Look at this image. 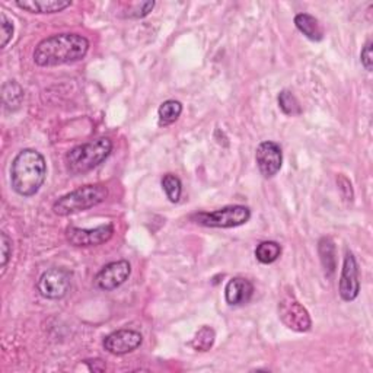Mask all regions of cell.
Returning <instances> with one entry per match:
<instances>
[{
  "label": "cell",
  "mask_w": 373,
  "mask_h": 373,
  "mask_svg": "<svg viewBox=\"0 0 373 373\" xmlns=\"http://www.w3.org/2000/svg\"><path fill=\"white\" fill-rule=\"evenodd\" d=\"M338 291L343 300L351 302L359 296L360 291V280H359V266L351 252H346L344 263L340 275Z\"/></svg>",
  "instance_id": "30bf717a"
},
{
  "label": "cell",
  "mask_w": 373,
  "mask_h": 373,
  "mask_svg": "<svg viewBox=\"0 0 373 373\" xmlns=\"http://www.w3.org/2000/svg\"><path fill=\"white\" fill-rule=\"evenodd\" d=\"M277 101H279L280 109L284 112L286 116L294 117V116L302 114V107H300V104H299L296 96L294 93H291L290 91H282L279 93Z\"/></svg>",
  "instance_id": "7402d4cb"
},
{
  "label": "cell",
  "mask_w": 373,
  "mask_h": 373,
  "mask_svg": "<svg viewBox=\"0 0 373 373\" xmlns=\"http://www.w3.org/2000/svg\"><path fill=\"white\" fill-rule=\"evenodd\" d=\"M130 273H132V266L125 259L109 263L96 274L95 284L104 291H111L124 284L130 277Z\"/></svg>",
  "instance_id": "8fae6325"
},
{
  "label": "cell",
  "mask_w": 373,
  "mask_h": 373,
  "mask_svg": "<svg viewBox=\"0 0 373 373\" xmlns=\"http://www.w3.org/2000/svg\"><path fill=\"white\" fill-rule=\"evenodd\" d=\"M318 251H319L323 271H326L327 277H331V275L335 273V268H337L334 242L330 238H321L319 244H318Z\"/></svg>",
  "instance_id": "2e32d148"
},
{
  "label": "cell",
  "mask_w": 373,
  "mask_h": 373,
  "mask_svg": "<svg viewBox=\"0 0 373 373\" xmlns=\"http://www.w3.org/2000/svg\"><path fill=\"white\" fill-rule=\"evenodd\" d=\"M181 112H183V104L180 101L168 100L165 102H162L158 109L159 125L167 127V125L174 124L178 119H180Z\"/></svg>",
  "instance_id": "ac0fdd59"
},
{
  "label": "cell",
  "mask_w": 373,
  "mask_h": 373,
  "mask_svg": "<svg viewBox=\"0 0 373 373\" xmlns=\"http://www.w3.org/2000/svg\"><path fill=\"white\" fill-rule=\"evenodd\" d=\"M191 219L206 228L229 229L245 224L251 219V210L247 206L235 204L215 210V212H200L192 215Z\"/></svg>",
  "instance_id": "5b68a950"
},
{
  "label": "cell",
  "mask_w": 373,
  "mask_h": 373,
  "mask_svg": "<svg viewBox=\"0 0 373 373\" xmlns=\"http://www.w3.org/2000/svg\"><path fill=\"white\" fill-rule=\"evenodd\" d=\"M0 29H2V48H6L13 37V22L5 15V12L0 13Z\"/></svg>",
  "instance_id": "cb8c5ba5"
},
{
  "label": "cell",
  "mask_w": 373,
  "mask_h": 373,
  "mask_svg": "<svg viewBox=\"0 0 373 373\" xmlns=\"http://www.w3.org/2000/svg\"><path fill=\"white\" fill-rule=\"evenodd\" d=\"M47 176L45 158L34 151L24 149L15 156L10 167V185L22 197H32L40 191Z\"/></svg>",
  "instance_id": "7a4b0ae2"
},
{
  "label": "cell",
  "mask_w": 373,
  "mask_h": 373,
  "mask_svg": "<svg viewBox=\"0 0 373 373\" xmlns=\"http://www.w3.org/2000/svg\"><path fill=\"white\" fill-rule=\"evenodd\" d=\"M89 41L79 34H56L43 40L34 50V61L40 68H54L84 60Z\"/></svg>",
  "instance_id": "6da1fadb"
},
{
  "label": "cell",
  "mask_w": 373,
  "mask_h": 373,
  "mask_svg": "<svg viewBox=\"0 0 373 373\" xmlns=\"http://www.w3.org/2000/svg\"><path fill=\"white\" fill-rule=\"evenodd\" d=\"M16 6L31 13H57L72 6L70 0H18Z\"/></svg>",
  "instance_id": "5bb4252c"
},
{
  "label": "cell",
  "mask_w": 373,
  "mask_h": 373,
  "mask_svg": "<svg viewBox=\"0 0 373 373\" xmlns=\"http://www.w3.org/2000/svg\"><path fill=\"white\" fill-rule=\"evenodd\" d=\"M372 41L369 40L365 47H363V50L360 53V61L363 64V68L367 70V72H372V63H373V56H372Z\"/></svg>",
  "instance_id": "484cf974"
},
{
  "label": "cell",
  "mask_w": 373,
  "mask_h": 373,
  "mask_svg": "<svg viewBox=\"0 0 373 373\" xmlns=\"http://www.w3.org/2000/svg\"><path fill=\"white\" fill-rule=\"evenodd\" d=\"M72 287V273L66 268L53 267L41 274L37 289L45 299L59 300L69 294Z\"/></svg>",
  "instance_id": "8992f818"
},
{
  "label": "cell",
  "mask_w": 373,
  "mask_h": 373,
  "mask_svg": "<svg viewBox=\"0 0 373 373\" xmlns=\"http://www.w3.org/2000/svg\"><path fill=\"white\" fill-rule=\"evenodd\" d=\"M295 25L307 40L321 41L323 38V29L319 21L310 13H298L295 16Z\"/></svg>",
  "instance_id": "9a60e30c"
},
{
  "label": "cell",
  "mask_w": 373,
  "mask_h": 373,
  "mask_svg": "<svg viewBox=\"0 0 373 373\" xmlns=\"http://www.w3.org/2000/svg\"><path fill=\"white\" fill-rule=\"evenodd\" d=\"M143 343V335L135 330H119L104 338V349L114 356L128 354L137 350Z\"/></svg>",
  "instance_id": "7c38bea8"
},
{
  "label": "cell",
  "mask_w": 373,
  "mask_h": 373,
  "mask_svg": "<svg viewBox=\"0 0 373 373\" xmlns=\"http://www.w3.org/2000/svg\"><path fill=\"white\" fill-rule=\"evenodd\" d=\"M216 333L212 327H201L191 340V347L197 351H208L215 344Z\"/></svg>",
  "instance_id": "ffe728a7"
},
{
  "label": "cell",
  "mask_w": 373,
  "mask_h": 373,
  "mask_svg": "<svg viewBox=\"0 0 373 373\" xmlns=\"http://www.w3.org/2000/svg\"><path fill=\"white\" fill-rule=\"evenodd\" d=\"M279 318L284 326L296 333H306L312 327L310 312L294 295H284L279 302Z\"/></svg>",
  "instance_id": "52a82bcc"
},
{
  "label": "cell",
  "mask_w": 373,
  "mask_h": 373,
  "mask_svg": "<svg viewBox=\"0 0 373 373\" xmlns=\"http://www.w3.org/2000/svg\"><path fill=\"white\" fill-rule=\"evenodd\" d=\"M24 89L16 80H9L2 86V100L8 111H16L24 101Z\"/></svg>",
  "instance_id": "e0dca14e"
},
{
  "label": "cell",
  "mask_w": 373,
  "mask_h": 373,
  "mask_svg": "<svg viewBox=\"0 0 373 373\" xmlns=\"http://www.w3.org/2000/svg\"><path fill=\"white\" fill-rule=\"evenodd\" d=\"M108 197V190L102 184H89L70 191L66 196L60 197L53 204V212L57 216H69L84 212L104 203Z\"/></svg>",
  "instance_id": "277c9868"
},
{
  "label": "cell",
  "mask_w": 373,
  "mask_h": 373,
  "mask_svg": "<svg viewBox=\"0 0 373 373\" xmlns=\"http://www.w3.org/2000/svg\"><path fill=\"white\" fill-rule=\"evenodd\" d=\"M162 188H164L167 197L171 203H178L183 194V183L180 178L174 174H167L162 178Z\"/></svg>",
  "instance_id": "44dd1931"
},
{
  "label": "cell",
  "mask_w": 373,
  "mask_h": 373,
  "mask_svg": "<svg viewBox=\"0 0 373 373\" xmlns=\"http://www.w3.org/2000/svg\"><path fill=\"white\" fill-rule=\"evenodd\" d=\"M282 255V247L274 241H264L255 250V258L261 264H271L277 261Z\"/></svg>",
  "instance_id": "d6986e66"
},
{
  "label": "cell",
  "mask_w": 373,
  "mask_h": 373,
  "mask_svg": "<svg viewBox=\"0 0 373 373\" xmlns=\"http://www.w3.org/2000/svg\"><path fill=\"white\" fill-rule=\"evenodd\" d=\"M114 235V224L107 223L96 226L93 229H82L69 226L66 229V239L73 247H96L108 242Z\"/></svg>",
  "instance_id": "ba28073f"
},
{
  "label": "cell",
  "mask_w": 373,
  "mask_h": 373,
  "mask_svg": "<svg viewBox=\"0 0 373 373\" xmlns=\"http://www.w3.org/2000/svg\"><path fill=\"white\" fill-rule=\"evenodd\" d=\"M257 167L264 178H273L277 175L283 165V152L275 142H263L258 144L255 152Z\"/></svg>",
  "instance_id": "9c48e42d"
},
{
  "label": "cell",
  "mask_w": 373,
  "mask_h": 373,
  "mask_svg": "<svg viewBox=\"0 0 373 373\" xmlns=\"http://www.w3.org/2000/svg\"><path fill=\"white\" fill-rule=\"evenodd\" d=\"M155 8V2H142V3H130L128 5V12L125 13L127 18H144L148 16Z\"/></svg>",
  "instance_id": "603a6c76"
},
{
  "label": "cell",
  "mask_w": 373,
  "mask_h": 373,
  "mask_svg": "<svg viewBox=\"0 0 373 373\" xmlns=\"http://www.w3.org/2000/svg\"><path fill=\"white\" fill-rule=\"evenodd\" d=\"M112 152V142L108 137L79 144L66 155V167L72 175H82L100 167Z\"/></svg>",
  "instance_id": "3957f363"
},
{
  "label": "cell",
  "mask_w": 373,
  "mask_h": 373,
  "mask_svg": "<svg viewBox=\"0 0 373 373\" xmlns=\"http://www.w3.org/2000/svg\"><path fill=\"white\" fill-rule=\"evenodd\" d=\"M0 248H2V274H3L12 257V239L8 236L6 232L0 234Z\"/></svg>",
  "instance_id": "d4e9b609"
},
{
  "label": "cell",
  "mask_w": 373,
  "mask_h": 373,
  "mask_svg": "<svg viewBox=\"0 0 373 373\" xmlns=\"http://www.w3.org/2000/svg\"><path fill=\"white\" fill-rule=\"evenodd\" d=\"M337 184H338V188L344 192V197H346L347 200H349V199L351 200V199H353V188H351V184H350V181L347 180V178L340 175V176L337 178Z\"/></svg>",
  "instance_id": "4316f807"
},
{
  "label": "cell",
  "mask_w": 373,
  "mask_h": 373,
  "mask_svg": "<svg viewBox=\"0 0 373 373\" xmlns=\"http://www.w3.org/2000/svg\"><path fill=\"white\" fill-rule=\"evenodd\" d=\"M254 295V286L244 277H234L224 287V299L231 306H241L251 300Z\"/></svg>",
  "instance_id": "4fadbf2b"
}]
</instances>
